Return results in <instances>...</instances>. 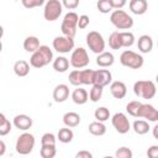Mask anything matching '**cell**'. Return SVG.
Segmentation results:
<instances>
[{
    "mask_svg": "<svg viewBox=\"0 0 158 158\" xmlns=\"http://www.w3.org/2000/svg\"><path fill=\"white\" fill-rule=\"evenodd\" d=\"M133 93L136 96L148 100L154 98L157 93V88L154 81L152 80H138L133 84Z\"/></svg>",
    "mask_w": 158,
    "mask_h": 158,
    "instance_id": "6da1fadb",
    "label": "cell"
},
{
    "mask_svg": "<svg viewBox=\"0 0 158 158\" xmlns=\"http://www.w3.org/2000/svg\"><path fill=\"white\" fill-rule=\"evenodd\" d=\"M110 21L117 30H130L133 26V19L121 9L114 10L111 12Z\"/></svg>",
    "mask_w": 158,
    "mask_h": 158,
    "instance_id": "7a4b0ae2",
    "label": "cell"
},
{
    "mask_svg": "<svg viewBox=\"0 0 158 158\" xmlns=\"http://www.w3.org/2000/svg\"><path fill=\"white\" fill-rule=\"evenodd\" d=\"M35 143H36V139H35V136L30 132H23L22 135H20L17 137V141H16V152L19 154H22V156H26V154H30L32 151H33V147H35Z\"/></svg>",
    "mask_w": 158,
    "mask_h": 158,
    "instance_id": "3957f363",
    "label": "cell"
},
{
    "mask_svg": "<svg viewBox=\"0 0 158 158\" xmlns=\"http://www.w3.org/2000/svg\"><path fill=\"white\" fill-rule=\"evenodd\" d=\"M143 57L131 49H126L120 56V63L123 67L131 68V69H139L143 65Z\"/></svg>",
    "mask_w": 158,
    "mask_h": 158,
    "instance_id": "277c9868",
    "label": "cell"
},
{
    "mask_svg": "<svg viewBox=\"0 0 158 158\" xmlns=\"http://www.w3.org/2000/svg\"><path fill=\"white\" fill-rule=\"evenodd\" d=\"M78 19H79V16L74 11H69L68 14L64 15V19H63L62 25H60V30H62V33L64 36L74 37L77 35Z\"/></svg>",
    "mask_w": 158,
    "mask_h": 158,
    "instance_id": "5b68a950",
    "label": "cell"
},
{
    "mask_svg": "<svg viewBox=\"0 0 158 158\" xmlns=\"http://www.w3.org/2000/svg\"><path fill=\"white\" fill-rule=\"evenodd\" d=\"M63 11V5L59 0H48L44 4L43 17L47 21H56L59 19Z\"/></svg>",
    "mask_w": 158,
    "mask_h": 158,
    "instance_id": "8992f818",
    "label": "cell"
},
{
    "mask_svg": "<svg viewBox=\"0 0 158 158\" xmlns=\"http://www.w3.org/2000/svg\"><path fill=\"white\" fill-rule=\"evenodd\" d=\"M86 44L89 49L96 54L105 51V40L98 31H90L86 35Z\"/></svg>",
    "mask_w": 158,
    "mask_h": 158,
    "instance_id": "52a82bcc",
    "label": "cell"
},
{
    "mask_svg": "<svg viewBox=\"0 0 158 158\" xmlns=\"http://www.w3.org/2000/svg\"><path fill=\"white\" fill-rule=\"evenodd\" d=\"M89 60L90 59H89L86 49H84L83 47H79V48H75L72 52V56H70V59H69V64L75 69H80V68L86 67L89 64Z\"/></svg>",
    "mask_w": 158,
    "mask_h": 158,
    "instance_id": "ba28073f",
    "label": "cell"
},
{
    "mask_svg": "<svg viewBox=\"0 0 158 158\" xmlns=\"http://www.w3.org/2000/svg\"><path fill=\"white\" fill-rule=\"evenodd\" d=\"M52 46L58 53H69L70 51L74 49V40H73V37H68L64 35L57 36L53 40Z\"/></svg>",
    "mask_w": 158,
    "mask_h": 158,
    "instance_id": "9c48e42d",
    "label": "cell"
},
{
    "mask_svg": "<svg viewBox=\"0 0 158 158\" xmlns=\"http://www.w3.org/2000/svg\"><path fill=\"white\" fill-rule=\"evenodd\" d=\"M111 123H112L114 128L121 135H125L131 130V123L123 112H116L111 117Z\"/></svg>",
    "mask_w": 158,
    "mask_h": 158,
    "instance_id": "30bf717a",
    "label": "cell"
},
{
    "mask_svg": "<svg viewBox=\"0 0 158 158\" xmlns=\"http://www.w3.org/2000/svg\"><path fill=\"white\" fill-rule=\"evenodd\" d=\"M136 117L146 118L148 122H157L158 121V111L151 104H141Z\"/></svg>",
    "mask_w": 158,
    "mask_h": 158,
    "instance_id": "8fae6325",
    "label": "cell"
},
{
    "mask_svg": "<svg viewBox=\"0 0 158 158\" xmlns=\"http://www.w3.org/2000/svg\"><path fill=\"white\" fill-rule=\"evenodd\" d=\"M112 75L109 69H98L94 70V84L100 85V86H106L111 83Z\"/></svg>",
    "mask_w": 158,
    "mask_h": 158,
    "instance_id": "7c38bea8",
    "label": "cell"
},
{
    "mask_svg": "<svg viewBox=\"0 0 158 158\" xmlns=\"http://www.w3.org/2000/svg\"><path fill=\"white\" fill-rule=\"evenodd\" d=\"M110 93L115 99H123L127 94V88L123 81L115 80L110 83Z\"/></svg>",
    "mask_w": 158,
    "mask_h": 158,
    "instance_id": "4fadbf2b",
    "label": "cell"
},
{
    "mask_svg": "<svg viewBox=\"0 0 158 158\" xmlns=\"http://www.w3.org/2000/svg\"><path fill=\"white\" fill-rule=\"evenodd\" d=\"M12 125L21 130V131H27L28 128H31L32 126V118L28 116V115H25V114H21V115H16L14 117V121H12Z\"/></svg>",
    "mask_w": 158,
    "mask_h": 158,
    "instance_id": "5bb4252c",
    "label": "cell"
},
{
    "mask_svg": "<svg viewBox=\"0 0 158 158\" xmlns=\"http://www.w3.org/2000/svg\"><path fill=\"white\" fill-rule=\"evenodd\" d=\"M69 98V88L65 84H58L53 89V99L56 102H64Z\"/></svg>",
    "mask_w": 158,
    "mask_h": 158,
    "instance_id": "9a60e30c",
    "label": "cell"
},
{
    "mask_svg": "<svg viewBox=\"0 0 158 158\" xmlns=\"http://www.w3.org/2000/svg\"><path fill=\"white\" fill-rule=\"evenodd\" d=\"M130 10L135 15H143L148 10L147 0H130Z\"/></svg>",
    "mask_w": 158,
    "mask_h": 158,
    "instance_id": "2e32d148",
    "label": "cell"
},
{
    "mask_svg": "<svg viewBox=\"0 0 158 158\" xmlns=\"http://www.w3.org/2000/svg\"><path fill=\"white\" fill-rule=\"evenodd\" d=\"M137 47L141 53H149L153 48V40L148 35H142L137 41Z\"/></svg>",
    "mask_w": 158,
    "mask_h": 158,
    "instance_id": "e0dca14e",
    "label": "cell"
},
{
    "mask_svg": "<svg viewBox=\"0 0 158 158\" xmlns=\"http://www.w3.org/2000/svg\"><path fill=\"white\" fill-rule=\"evenodd\" d=\"M115 62V57L112 53L110 52H101L98 54L96 57V64L101 68H107V67H111Z\"/></svg>",
    "mask_w": 158,
    "mask_h": 158,
    "instance_id": "ac0fdd59",
    "label": "cell"
},
{
    "mask_svg": "<svg viewBox=\"0 0 158 158\" xmlns=\"http://www.w3.org/2000/svg\"><path fill=\"white\" fill-rule=\"evenodd\" d=\"M63 123L67 126V127H77L79 123H80V115L77 114V112H73V111H69L67 114L63 115Z\"/></svg>",
    "mask_w": 158,
    "mask_h": 158,
    "instance_id": "d6986e66",
    "label": "cell"
},
{
    "mask_svg": "<svg viewBox=\"0 0 158 158\" xmlns=\"http://www.w3.org/2000/svg\"><path fill=\"white\" fill-rule=\"evenodd\" d=\"M72 100L77 105H83L89 100V95H88L85 89L78 88V89H74V91L72 93Z\"/></svg>",
    "mask_w": 158,
    "mask_h": 158,
    "instance_id": "ffe728a7",
    "label": "cell"
},
{
    "mask_svg": "<svg viewBox=\"0 0 158 158\" xmlns=\"http://www.w3.org/2000/svg\"><path fill=\"white\" fill-rule=\"evenodd\" d=\"M40 46H41V44H40V40H38L36 36H28V37H26L25 41H23V48H25V51L28 52V53L36 52Z\"/></svg>",
    "mask_w": 158,
    "mask_h": 158,
    "instance_id": "44dd1931",
    "label": "cell"
},
{
    "mask_svg": "<svg viewBox=\"0 0 158 158\" xmlns=\"http://www.w3.org/2000/svg\"><path fill=\"white\" fill-rule=\"evenodd\" d=\"M14 72L17 77H26L30 73V64L26 60L20 59L14 64Z\"/></svg>",
    "mask_w": 158,
    "mask_h": 158,
    "instance_id": "7402d4cb",
    "label": "cell"
},
{
    "mask_svg": "<svg viewBox=\"0 0 158 158\" xmlns=\"http://www.w3.org/2000/svg\"><path fill=\"white\" fill-rule=\"evenodd\" d=\"M69 68V60L68 58L63 57V56H59L57 57L54 60H53V69L58 73H64L67 72Z\"/></svg>",
    "mask_w": 158,
    "mask_h": 158,
    "instance_id": "603a6c76",
    "label": "cell"
},
{
    "mask_svg": "<svg viewBox=\"0 0 158 158\" xmlns=\"http://www.w3.org/2000/svg\"><path fill=\"white\" fill-rule=\"evenodd\" d=\"M73 137H74L73 131L70 130V127H67V126L63 127V128H59V131L57 133V139L59 142H62V143H69V142H72Z\"/></svg>",
    "mask_w": 158,
    "mask_h": 158,
    "instance_id": "cb8c5ba5",
    "label": "cell"
},
{
    "mask_svg": "<svg viewBox=\"0 0 158 158\" xmlns=\"http://www.w3.org/2000/svg\"><path fill=\"white\" fill-rule=\"evenodd\" d=\"M30 64H31L33 68H42V67L47 65L48 63L46 62V59H44V57L42 56V53L37 49L36 52L32 53V56H31V58H30Z\"/></svg>",
    "mask_w": 158,
    "mask_h": 158,
    "instance_id": "d4e9b609",
    "label": "cell"
},
{
    "mask_svg": "<svg viewBox=\"0 0 158 158\" xmlns=\"http://www.w3.org/2000/svg\"><path fill=\"white\" fill-rule=\"evenodd\" d=\"M89 132L94 136H104L106 133V126L101 121H94L89 125Z\"/></svg>",
    "mask_w": 158,
    "mask_h": 158,
    "instance_id": "484cf974",
    "label": "cell"
},
{
    "mask_svg": "<svg viewBox=\"0 0 158 158\" xmlns=\"http://www.w3.org/2000/svg\"><path fill=\"white\" fill-rule=\"evenodd\" d=\"M133 131L137 133V135H146L148 131H149V122L146 121V120H136L133 122Z\"/></svg>",
    "mask_w": 158,
    "mask_h": 158,
    "instance_id": "4316f807",
    "label": "cell"
},
{
    "mask_svg": "<svg viewBox=\"0 0 158 158\" xmlns=\"http://www.w3.org/2000/svg\"><path fill=\"white\" fill-rule=\"evenodd\" d=\"M120 40H121V46L128 48L135 43V35L130 31H122L120 32Z\"/></svg>",
    "mask_w": 158,
    "mask_h": 158,
    "instance_id": "83f0119b",
    "label": "cell"
},
{
    "mask_svg": "<svg viewBox=\"0 0 158 158\" xmlns=\"http://www.w3.org/2000/svg\"><path fill=\"white\" fill-rule=\"evenodd\" d=\"M80 80L84 85H93L94 84V70L84 69L80 70Z\"/></svg>",
    "mask_w": 158,
    "mask_h": 158,
    "instance_id": "f1b7e54d",
    "label": "cell"
},
{
    "mask_svg": "<svg viewBox=\"0 0 158 158\" xmlns=\"http://www.w3.org/2000/svg\"><path fill=\"white\" fill-rule=\"evenodd\" d=\"M102 96V86L93 84L91 89L89 91V100H91L93 102H98Z\"/></svg>",
    "mask_w": 158,
    "mask_h": 158,
    "instance_id": "f546056e",
    "label": "cell"
},
{
    "mask_svg": "<svg viewBox=\"0 0 158 158\" xmlns=\"http://www.w3.org/2000/svg\"><path fill=\"white\" fill-rule=\"evenodd\" d=\"M109 46L111 49H120L122 48L121 46V40H120V32L118 31H115L110 35L109 37Z\"/></svg>",
    "mask_w": 158,
    "mask_h": 158,
    "instance_id": "4dcf8cb0",
    "label": "cell"
},
{
    "mask_svg": "<svg viewBox=\"0 0 158 158\" xmlns=\"http://www.w3.org/2000/svg\"><path fill=\"white\" fill-rule=\"evenodd\" d=\"M94 116H95L96 121L105 122V121H107V120L110 118V111H109V109H106V107L101 106V107H99V109H96V110H95Z\"/></svg>",
    "mask_w": 158,
    "mask_h": 158,
    "instance_id": "1f68e13d",
    "label": "cell"
},
{
    "mask_svg": "<svg viewBox=\"0 0 158 158\" xmlns=\"http://www.w3.org/2000/svg\"><path fill=\"white\" fill-rule=\"evenodd\" d=\"M40 154L42 158H53L57 154V149L56 146H42Z\"/></svg>",
    "mask_w": 158,
    "mask_h": 158,
    "instance_id": "d6a6232c",
    "label": "cell"
},
{
    "mask_svg": "<svg viewBox=\"0 0 158 158\" xmlns=\"http://www.w3.org/2000/svg\"><path fill=\"white\" fill-rule=\"evenodd\" d=\"M96 7H98L99 12H101V14H109L112 10V5H111L110 0H98Z\"/></svg>",
    "mask_w": 158,
    "mask_h": 158,
    "instance_id": "836d02e7",
    "label": "cell"
},
{
    "mask_svg": "<svg viewBox=\"0 0 158 158\" xmlns=\"http://www.w3.org/2000/svg\"><path fill=\"white\" fill-rule=\"evenodd\" d=\"M56 141H57V137L51 132L43 133L41 137V144L42 146H56Z\"/></svg>",
    "mask_w": 158,
    "mask_h": 158,
    "instance_id": "e575fe53",
    "label": "cell"
},
{
    "mask_svg": "<svg viewBox=\"0 0 158 158\" xmlns=\"http://www.w3.org/2000/svg\"><path fill=\"white\" fill-rule=\"evenodd\" d=\"M141 104H142V102H139V101H137V100H132V101H130V102L126 105V111H127L131 116L136 117V116H137V111H138Z\"/></svg>",
    "mask_w": 158,
    "mask_h": 158,
    "instance_id": "d590c367",
    "label": "cell"
},
{
    "mask_svg": "<svg viewBox=\"0 0 158 158\" xmlns=\"http://www.w3.org/2000/svg\"><path fill=\"white\" fill-rule=\"evenodd\" d=\"M68 79H69V83H70L72 85H74V86H79V85H81V80H80V70H79V69L72 70V72L69 73Z\"/></svg>",
    "mask_w": 158,
    "mask_h": 158,
    "instance_id": "8d00e7d4",
    "label": "cell"
},
{
    "mask_svg": "<svg viewBox=\"0 0 158 158\" xmlns=\"http://www.w3.org/2000/svg\"><path fill=\"white\" fill-rule=\"evenodd\" d=\"M38 51L42 53V56L44 57V59H46V62H47L48 64L53 60V52H52V49H51L48 46L42 44V46L38 47Z\"/></svg>",
    "mask_w": 158,
    "mask_h": 158,
    "instance_id": "74e56055",
    "label": "cell"
},
{
    "mask_svg": "<svg viewBox=\"0 0 158 158\" xmlns=\"http://www.w3.org/2000/svg\"><path fill=\"white\" fill-rule=\"evenodd\" d=\"M44 2H46V0H21V4L26 9H33V7L42 6Z\"/></svg>",
    "mask_w": 158,
    "mask_h": 158,
    "instance_id": "f35d334b",
    "label": "cell"
},
{
    "mask_svg": "<svg viewBox=\"0 0 158 158\" xmlns=\"http://www.w3.org/2000/svg\"><path fill=\"white\" fill-rule=\"evenodd\" d=\"M115 156L117 158H132V151L130 148H127V147H120L116 151Z\"/></svg>",
    "mask_w": 158,
    "mask_h": 158,
    "instance_id": "ab89813d",
    "label": "cell"
},
{
    "mask_svg": "<svg viewBox=\"0 0 158 158\" xmlns=\"http://www.w3.org/2000/svg\"><path fill=\"white\" fill-rule=\"evenodd\" d=\"M12 128V123L6 118L1 125H0V136H6L7 133H10Z\"/></svg>",
    "mask_w": 158,
    "mask_h": 158,
    "instance_id": "60d3db41",
    "label": "cell"
},
{
    "mask_svg": "<svg viewBox=\"0 0 158 158\" xmlns=\"http://www.w3.org/2000/svg\"><path fill=\"white\" fill-rule=\"evenodd\" d=\"M89 23H90L89 16H88V15H81V16H79V19H78L77 27H79L80 30H84V28H86V27L89 26Z\"/></svg>",
    "mask_w": 158,
    "mask_h": 158,
    "instance_id": "b9f144b4",
    "label": "cell"
},
{
    "mask_svg": "<svg viewBox=\"0 0 158 158\" xmlns=\"http://www.w3.org/2000/svg\"><path fill=\"white\" fill-rule=\"evenodd\" d=\"M62 5L68 10H74L79 6V0H62Z\"/></svg>",
    "mask_w": 158,
    "mask_h": 158,
    "instance_id": "7bdbcfd3",
    "label": "cell"
},
{
    "mask_svg": "<svg viewBox=\"0 0 158 158\" xmlns=\"http://www.w3.org/2000/svg\"><path fill=\"white\" fill-rule=\"evenodd\" d=\"M147 156H148L149 158H157V157H158V146H157V144L151 146V147L148 148V151H147Z\"/></svg>",
    "mask_w": 158,
    "mask_h": 158,
    "instance_id": "ee69618b",
    "label": "cell"
},
{
    "mask_svg": "<svg viewBox=\"0 0 158 158\" xmlns=\"http://www.w3.org/2000/svg\"><path fill=\"white\" fill-rule=\"evenodd\" d=\"M126 1L127 0H110L111 5H112V9H122L125 5H126Z\"/></svg>",
    "mask_w": 158,
    "mask_h": 158,
    "instance_id": "f6af8a7d",
    "label": "cell"
},
{
    "mask_svg": "<svg viewBox=\"0 0 158 158\" xmlns=\"http://www.w3.org/2000/svg\"><path fill=\"white\" fill-rule=\"evenodd\" d=\"M77 158H93V154L89 151H80L75 154Z\"/></svg>",
    "mask_w": 158,
    "mask_h": 158,
    "instance_id": "bcb514c9",
    "label": "cell"
},
{
    "mask_svg": "<svg viewBox=\"0 0 158 158\" xmlns=\"http://www.w3.org/2000/svg\"><path fill=\"white\" fill-rule=\"evenodd\" d=\"M5 152H6V144H5V142L2 139H0V157L4 156Z\"/></svg>",
    "mask_w": 158,
    "mask_h": 158,
    "instance_id": "7dc6e473",
    "label": "cell"
},
{
    "mask_svg": "<svg viewBox=\"0 0 158 158\" xmlns=\"http://www.w3.org/2000/svg\"><path fill=\"white\" fill-rule=\"evenodd\" d=\"M157 130H158V126L156 125V126L153 127V137H154L156 139H158V135H157Z\"/></svg>",
    "mask_w": 158,
    "mask_h": 158,
    "instance_id": "c3c4849f",
    "label": "cell"
},
{
    "mask_svg": "<svg viewBox=\"0 0 158 158\" xmlns=\"http://www.w3.org/2000/svg\"><path fill=\"white\" fill-rule=\"evenodd\" d=\"M5 120H6V116H5L4 114H1V112H0V125H1V123H2Z\"/></svg>",
    "mask_w": 158,
    "mask_h": 158,
    "instance_id": "681fc988",
    "label": "cell"
},
{
    "mask_svg": "<svg viewBox=\"0 0 158 158\" xmlns=\"http://www.w3.org/2000/svg\"><path fill=\"white\" fill-rule=\"evenodd\" d=\"M2 36H4V28H2V26L0 25V40H1Z\"/></svg>",
    "mask_w": 158,
    "mask_h": 158,
    "instance_id": "f907efd6",
    "label": "cell"
},
{
    "mask_svg": "<svg viewBox=\"0 0 158 158\" xmlns=\"http://www.w3.org/2000/svg\"><path fill=\"white\" fill-rule=\"evenodd\" d=\"M2 51V43H1V41H0V52Z\"/></svg>",
    "mask_w": 158,
    "mask_h": 158,
    "instance_id": "816d5d0a",
    "label": "cell"
}]
</instances>
